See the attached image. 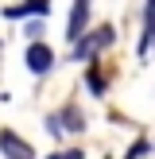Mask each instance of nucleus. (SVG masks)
I'll return each mask as SVG.
<instances>
[{"label":"nucleus","mask_w":155,"mask_h":159,"mask_svg":"<svg viewBox=\"0 0 155 159\" xmlns=\"http://www.w3.org/2000/svg\"><path fill=\"white\" fill-rule=\"evenodd\" d=\"M113 39H116V31L105 23V27H97L93 35H85V39H78V43H74V58H93V54H97V51H105Z\"/></svg>","instance_id":"f257e3e1"},{"label":"nucleus","mask_w":155,"mask_h":159,"mask_svg":"<svg viewBox=\"0 0 155 159\" xmlns=\"http://www.w3.org/2000/svg\"><path fill=\"white\" fill-rule=\"evenodd\" d=\"M23 58H27V70H31V74H46V70L54 66V54H51V47H43V43H31Z\"/></svg>","instance_id":"f03ea898"},{"label":"nucleus","mask_w":155,"mask_h":159,"mask_svg":"<svg viewBox=\"0 0 155 159\" xmlns=\"http://www.w3.org/2000/svg\"><path fill=\"white\" fill-rule=\"evenodd\" d=\"M0 152H4V159H35L31 144H23L16 132H0Z\"/></svg>","instance_id":"7ed1b4c3"},{"label":"nucleus","mask_w":155,"mask_h":159,"mask_svg":"<svg viewBox=\"0 0 155 159\" xmlns=\"http://www.w3.org/2000/svg\"><path fill=\"white\" fill-rule=\"evenodd\" d=\"M43 12H51V0H27V4H16V8H8V20H23V16H43Z\"/></svg>","instance_id":"20e7f679"},{"label":"nucleus","mask_w":155,"mask_h":159,"mask_svg":"<svg viewBox=\"0 0 155 159\" xmlns=\"http://www.w3.org/2000/svg\"><path fill=\"white\" fill-rule=\"evenodd\" d=\"M85 20H89V0H74V12H70V27H66V35L78 39V31L85 27Z\"/></svg>","instance_id":"39448f33"},{"label":"nucleus","mask_w":155,"mask_h":159,"mask_svg":"<svg viewBox=\"0 0 155 159\" xmlns=\"http://www.w3.org/2000/svg\"><path fill=\"white\" fill-rule=\"evenodd\" d=\"M147 39H155V0H147Z\"/></svg>","instance_id":"423d86ee"},{"label":"nucleus","mask_w":155,"mask_h":159,"mask_svg":"<svg viewBox=\"0 0 155 159\" xmlns=\"http://www.w3.org/2000/svg\"><path fill=\"white\" fill-rule=\"evenodd\" d=\"M89 89H93V93H105V82H101V70H89Z\"/></svg>","instance_id":"0eeeda50"},{"label":"nucleus","mask_w":155,"mask_h":159,"mask_svg":"<svg viewBox=\"0 0 155 159\" xmlns=\"http://www.w3.org/2000/svg\"><path fill=\"white\" fill-rule=\"evenodd\" d=\"M46 159H85L78 148H70V152H54V155H46Z\"/></svg>","instance_id":"6e6552de"}]
</instances>
